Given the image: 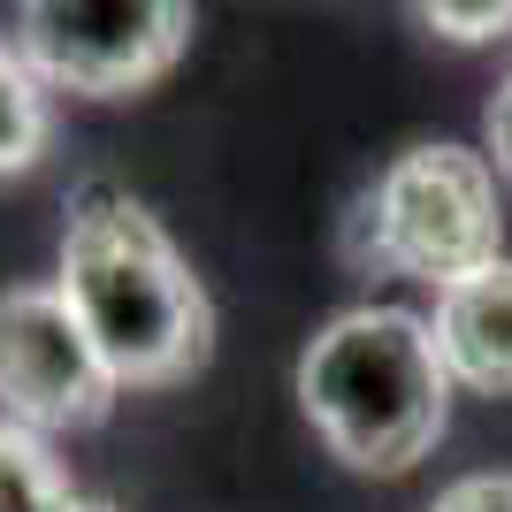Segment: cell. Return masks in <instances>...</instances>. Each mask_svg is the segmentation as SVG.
I'll return each instance as SVG.
<instances>
[{"mask_svg":"<svg viewBox=\"0 0 512 512\" xmlns=\"http://www.w3.org/2000/svg\"><path fill=\"white\" fill-rule=\"evenodd\" d=\"M54 291L85 321V337L100 344L107 375L123 390H169L184 375H199L214 352V306L199 291L192 260L107 176H92L69 199L62 283Z\"/></svg>","mask_w":512,"mask_h":512,"instance_id":"6da1fadb","label":"cell"},{"mask_svg":"<svg viewBox=\"0 0 512 512\" xmlns=\"http://www.w3.org/2000/svg\"><path fill=\"white\" fill-rule=\"evenodd\" d=\"M54 138V115H46V85L23 69L16 46H0V176L31 169Z\"/></svg>","mask_w":512,"mask_h":512,"instance_id":"ba28073f","label":"cell"},{"mask_svg":"<svg viewBox=\"0 0 512 512\" xmlns=\"http://www.w3.org/2000/svg\"><path fill=\"white\" fill-rule=\"evenodd\" d=\"M436 352H444L451 383L482 390V398H512V260L467 276L459 291L436 299Z\"/></svg>","mask_w":512,"mask_h":512,"instance_id":"8992f818","label":"cell"},{"mask_svg":"<svg viewBox=\"0 0 512 512\" xmlns=\"http://www.w3.org/2000/svg\"><path fill=\"white\" fill-rule=\"evenodd\" d=\"M192 46V8L176 0H31L16 16V54L46 92L123 100L153 85Z\"/></svg>","mask_w":512,"mask_h":512,"instance_id":"277c9868","label":"cell"},{"mask_svg":"<svg viewBox=\"0 0 512 512\" xmlns=\"http://www.w3.org/2000/svg\"><path fill=\"white\" fill-rule=\"evenodd\" d=\"M123 383L107 375L100 344L85 321L69 314L54 283H16L0 291V421L31 428V436H62V428L107 421Z\"/></svg>","mask_w":512,"mask_h":512,"instance_id":"5b68a950","label":"cell"},{"mask_svg":"<svg viewBox=\"0 0 512 512\" xmlns=\"http://www.w3.org/2000/svg\"><path fill=\"white\" fill-rule=\"evenodd\" d=\"M69 497L77 490H69L54 444L16 421H0V512H62Z\"/></svg>","mask_w":512,"mask_h":512,"instance_id":"52a82bcc","label":"cell"},{"mask_svg":"<svg viewBox=\"0 0 512 512\" xmlns=\"http://www.w3.org/2000/svg\"><path fill=\"white\" fill-rule=\"evenodd\" d=\"M428 512H512V474H467V482H451Z\"/></svg>","mask_w":512,"mask_h":512,"instance_id":"30bf717a","label":"cell"},{"mask_svg":"<svg viewBox=\"0 0 512 512\" xmlns=\"http://www.w3.org/2000/svg\"><path fill=\"white\" fill-rule=\"evenodd\" d=\"M421 23H428V31H444V39H505V31H512V0H497V8H451V0H428Z\"/></svg>","mask_w":512,"mask_h":512,"instance_id":"9c48e42d","label":"cell"},{"mask_svg":"<svg viewBox=\"0 0 512 512\" xmlns=\"http://www.w3.org/2000/svg\"><path fill=\"white\" fill-rule=\"evenodd\" d=\"M299 406L344 467H421L451 421V367L436 352V329L398 306L337 314L299 360Z\"/></svg>","mask_w":512,"mask_h":512,"instance_id":"7a4b0ae2","label":"cell"},{"mask_svg":"<svg viewBox=\"0 0 512 512\" xmlns=\"http://www.w3.org/2000/svg\"><path fill=\"white\" fill-rule=\"evenodd\" d=\"M505 245V214H497V169L490 153H467L436 138V146H406L390 161L367 199L344 222V253L352 268H383V276H413L436 299L459 291L467 276L497 268Z\"/></svg>","mask_w":512,"mask_h":512,"instance_id":"3957f363","label":"cell"},{"mask_svg":"<svg viewBox=\"0 0 512 512\" xmlns=\"http://www.w3.org/2000/svg\"><path fill=\"white\" fill-rule=\"evenodd\" d=\"M490 153H497V169L512 176V77L497 85V100H490Z\"/></svg>","mask_w":512,"mask_h":512,"instance_id":"8fae6325","label":"cell"},{"mask_svg":"<svg viewBox=\"0 0 512 512\" xmlns=\"http://www.w3.org/2000/svg\"><path fill=\"white\" fill-rule=\"evenodd\" d=\"M62 512H115V505H107V497H69Z\"/></svg>","mask_w":512,"mask_h":512,"instance_id":"7c38bea8","label":"cell"}]
</instances>
